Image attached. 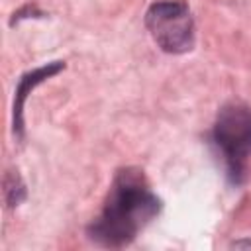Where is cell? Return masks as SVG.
<instances>
[{"label": "cell", "mask_w": 251, "mask_h": 251, "mask_svg": "<svg viewBox=\"0 0 251 251\" xmlns=\"http://www.w3.org/2000/svg\"><path fill=\"white\" fill-rule=\"evenodd\" d=\"M4 198L8 206H18L25 198V186L18 173L10 171L4 178Z\"/></svg>", "instance_id": "5b68a950"}, {"label": "cell", "mask_w": 251, "mask_h": 251, "mask_svg": "<svg viewBox=\"0 0 251 251\" xmlns=\"http://www.w3.org/2000/svg\"><path fill=\"white\" fill-rule=\"evenodd\" d=\"M214 143L224 155L229 178L241 182L251 155V110L237 102L226 104L214 124Z\"/></svg>", "instance_id": "7a4b0ae2"}, {"label": "cell", "mask_w": 251, "mask_h": 251, "mask_svg": "<svg viewBox=\"0 0 251 251\" xmlns=\"http://www.w3.org/2000/svg\"><path fill=\"white\" fill-rule=\"evenodd\" d=\"M153 41L165 53H186L194 47V20L184 0H155L145 14Z\"/></svg>", "instance_id": "3957f363"}, {"label": "cell", "mask_w": 251, "mask_h": 251, "mask_svg": "<svg viewBox=\"0 0 251 251\" xmlns=\"http://www.w3.org/2000/svg\"><path fill=\"white\" fill-rule=\"evenodd\" d=\"M63 69H65L63 61H53V63H47V65H41V67H35L31 71H27L20 78L18 88H16V98H14V120H12V127H14L16 137H24V104H25L27 94L37 84H41L45 78L57 75Z\"/></svg>", "instance_id": "277c9868"}, {"label": "cell", "mask_w": 251, "mask_h": 251, "mask_svg": "<svg viewBox=\"0 0 251 251\" xmlns=\"http://www.w3.org/2000/svg\"><path fill=\"white\" fill-rule=\"evenodd\" d=\"M161 212V200L151 190L143 171H118L102 212L88 226V237L104 247H124Z\"/></svg>", "instance_id": "6da1fadb"}]
</instances>
